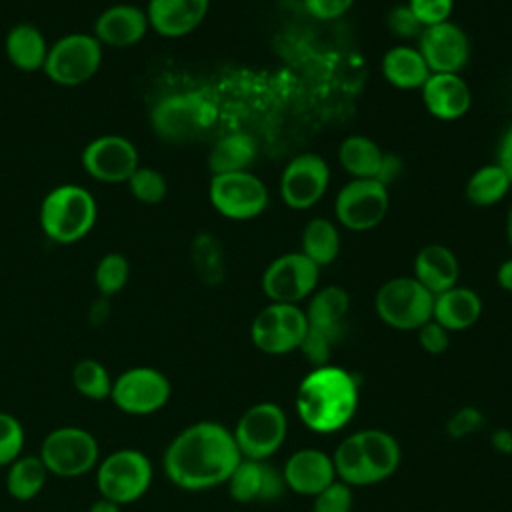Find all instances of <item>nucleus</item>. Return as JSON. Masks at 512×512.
<instances>
[{"mask_svg": "<svg viewBox=\"0 0 512 512\" xmlns=\"http://www.w3.org/2000/svg\"><path fill=\"white\" fill-rule=\"evenodd\" d=\"M240 460L232 430L220 422L200 420L168 442L162 468L174 486L196 492L226 484Z\"/></svg>", "mask_w": 512, "mask_h": 512, "instance_id": "obj_1", "label": "nucleus"}, {"mask_svg": "<svg viewBox=\"0 0 512 512\" xmlns=\"http://www.w3.org/2000/svg\"><path fill=\"white\" fill-rule=\"evenodd\" d=\"M358 408V380L340 366L312 368L296 390V412L314 432L344 428Z\"/></svg>", "mask_w": 512, "mask_h": 512, "instance_id": "obj_2", "label": "nucleus"}, {"mask_svg": "<svg viewBox=\"0 0 512 512\" xmlns=\"http://www.w3.org/2000/svg\"><path fill=\"white\" fill-rule=\"evenodd\" d=\"M336 478L348 486H370L386 480L400 464L396 438L378 428L346 436L332 454Z\"/></svg>", "mask_w": 512, "mask_h": 512, "instance_id": "obj_3", "label": "nucleus"}, {"mask_svg": "<svg viewBox=\"0 0 512 512\" xmlns=\"http://www.w3.org/2000/svg\"><path fill=\"white\" fill-rule=\"evenodd\" d=\"M98 204L90 190L78 184H60L52 188L40 204V228L56 244H74L82 240L96 224Z\"/></svg>", "mask_w": 512, "mask_h": 512, "instance_id": "obj_4", "label": "nucleus"}, {"mask_svg": "<svg viewBox=\"0 0 512 512\" xmlns=\"http://www.w3.org/2000/svg\"><path fill=\"white\" fill-rule=\"evenodd\" d=\"M216 122L214 102L200 92H176L160 98L150 112L154 134L168 144H188Z\"/></svg>", "mask_w": 512, "mask_h": 512, "instance_id": "obj_5", "label": "nucleus"}, {"mask_svg": "<svg viewBox=\"0 0 512 512\" xmlns=\"http://www.w3.org/2000/svg\"><path fill=\"white\" fill-rule=\"evenodd\" d=\"M94 470L98 494L120 506L140 500L154 478L150 458L138 448H118L100 458Z\"/></svg>", "mask_w": 512, "mask_h": 512, "instance_id": "obj_6", "label": "nucleus"}, {"mask_svg": "<svg viewBox=\"0 0 512 512\" xmlns=\"http://www.w3.org/2000/svg\"><path fill=\"white\" fill-rule=\"evenodd\" d=\"M38 456L50 474L78 478L98 466L100 444L82 426H58L44 436Z\"/></svg>", "mask_w": 512, "mask_h": 512, "instance_id": "obj_7", "label": "nucleus"}, {"mask_svg": "<svg viewBox=\"0 0 512 512\" xmlns=\"http://www.w3.org/2000/svg\"><path fill=\"white\" fill-rule=\"evenodd\" d=\"M432 304L434 294H430L414 276L390 278L374 296L378 318L396 330H418L432 320Z\"/></svg>", "mask_w": 512, "mask_h": 512, "instance_id": "obj_8", "label": "nucleus"}, {"mask_svg": "<svg viewBox=\"0 0 512 512\" xmlns=\"http://www.w3.org/2000/svg\"><path fill=\"white\" fill-rule=\"evenodd\" d=\"M102 48L94 34H66L50 44L42 72L60 86H80L100 70Z\"/></svg>", "mask_w": 512, "mask_h": 512, "instance_id": "obj_9", "label": "nucleus"}, {"mask_svg": "<svg viewBox=\"0 0 512 512\" xmlns=\"http://www.w3.org/2000/svg\"><path fill=\"white\" fill-rule=\"evenodd\" d=\"M172 394L168 376L154 366H132L122 370L114 382L110 400L130 416H148L162 410Z\"/></svg>", "mask_w": 512, "mask_h": 512, "instance_id": "obj_10", "label": "nucleus"}, {"mask_svg": "<svg viewBox=\"0 0 512 512\" xmlns=\"http://www.w3.org/2000/svg\"><path fill=\"white\" fill-rule=\"evenodd\" d=\"M286 432L284 410L274 402H258L238 418L232 436L242 458L268 460L284 444Z\"/></svg>", "mask_w": 512, "mask_h": 512, "instance_id": "obj_11", "label": "nucleus"}, {"mask_svg": "<svg viewBox=\"0 0 512 512\" xmlns=\"http://www.w3.org/2000/svg\"><path fill=\"white\" fill-rule=\"evenodd\" d=\"M208 198L220 216L242 222L252 220L266 210L268 188L250 170L216 174L210 178Z\"/></svg>", "mask_w": 512, "mask_h": 512, "instance_id": "obj_12", "label": "nucleus"}, {"mask_svg": "<svg viewBox=\"0 0 512 512\" xmlns=\"http://www.w3.org/2000/svg\"><path fill=\"white\" fill-rule=\"evenodd\" d=\"M388 208V188L374 178H352L338 190L334 200V216L350 232L376 228L386 218Z\"/></svg>", "mask_w": 512, "mask_h": 512, "instance_id": "obj_13", "label": "nucleus"}, {"mask_svg": "<svg viewBox=\"0 0 512 512\" xmlns=\"http://www.w3.org/2000/svg\"><path fill=\"white\" fill-rule=\"evenodd\" d=\"M308 330V320L298 304L270 302L252 320V344L270 356L288 354L300 348Z\"/></svg>", "mask_w": 512, "mask_h": 512, "instance_id": "obj_14", "label": "nucleus"}, {"mask_svg": "<svg viewBox=\"0 0 512 512\" xmlns=\"http://www.w3.org/2000/svg\"><path fill=\"white\" fill-rule=\"evenodd\" d=\"M320 268L302 252H286L274 258L262 274V290L270 302L298 304L318 286Z\"/></svg>", "mask_w": 512, "mask_h": 512, "instance_id": "obj_15", "label": "nucleus"}, {"mask_svg": "<svg viewBox=\"0 0 512 512\" xmlns=\"http://www.w3.org/2000/svg\"><path fill=\"white\" fill-rule=\"evenodd\" d=\"M330 184V168L326 160L314 152L294 156L280 174L282 202L292 210H308L316 206Z\"/></svg>", "mask_w": 512, "mask_h": 512, "instance_id": "obj_16", "label": "nucleus"}, {"mask_svg": "<svg viewBox=\"0 0 512 512\" xmlns=\"http://www.w3.org/2000/svg\"><path fill=\"white\" fill-rule=\"evenodd\" d=\"M80 160L90 178L106 184L128 182L140 166L134 142L120 134H104L90 140L84 146Z\"/></svg>", "mask_w": 512, "mask_h": 512, "instance_id": "obj_17", "label": "nucleus"}, {"mask_svg": "<svg viewBox=\"0 0 512 512\" xmlns=\"http://www.w3.org/2000/svg\"><path fill=\"white\" fill-rule=\"evenodd\" d=\"M416 40V48L432 74H458L470 60L468 34L450 20L426 26Z\"/></svg>", "mask_w": 512, "mask_h": 512, "instance_id": "obj_18", "label": "nucleus"}, {"mask_svg": "<svg viewBox=\"0 0 512 512\" xmlns=\"http://www.w3.org/2000/svg\"><path fill=\"white\" fill-rule=\"evenodd\" d=\"M228 492L232 500L250 504V502H274L284 490L282 472H278L266 460H250L242 458L234 472L228 478Z\"/></svg>", "mask_w": 512, "mask_h": 512, "instance_id": "obj_19", "label": "nucleus"}, {"mask_svg": "<svg viewBox=\"0 0 512 512\" xmlns=\"http://www.w3.org/2000/svg\"><path fill=\"white\" fill-rule=\"evenodd\" d=\"M282 478L288 490L302 496H316L336 480L332 456L318 448H300L286 460Z\"/></svg>", "mask_w": 512, "mask_h": 512, "instance_id": "obj_20", "label": "nucleus"}, {"mask_svg": "<svg viewBox=\"0 0 512 512\" xmlns=\"http://www.w3.org/2000/svg\"><path fill=\"white\" fill-rule=\"evenodd\" d=\"M150 30L146 10L136 4H114L94 20V38L102 46L128 48L138 44Z\"/></svg>", "mask_w": 512, "mask_h": 512, "instance_id": "obj_21", "label": "nucleus"}, {"mask_svg": "<svg viewBox=\"0 0 512 512\" xmlns=\"http://www.w3.org/2000/svg\"><path fill=\"white\" fill-rule=\"evenodd\" d=\"M210 0H148V26L164 38H180L194 32L206 18Z\"/></svg>", "mask_w": 512, "mask_h": 512, "instance_id": "obj_22", "label": "nucleus"}, {"mask_svg": "<svg viewBox=\"0 0 512 512\" xmlns=\"http://www.w3.org/2000/svg\"><path fill=\"white\" fill-rule=\"evenodd\" d=\"M420 90L426 110L438 120H458L472 106L470 86L460 74H430Z\"/></svg>", "mask_w": 512, "mask_h": 512, "instance_id": "obj_23", "label": "nucleus"}, {"mask_svg": "<svg viewBox=\"0 0 512 512\" xmlns=\"http://www.w3.org/2000/svg\"><path fill=\"white\" fill-rule=\"evenodd\" d=\"M414 278L434 296L456 286L460 278L456 254L444 244L422 246L414 258Z\"/></svg>", "mask_w": 512, "mask_h": 512, "instance_id": "obj_24", "label": "nucleus"}, {"mask_svg": "<svg viewBox=\"0 0 512 512\" xmlns=\"http://www.w3.org/2000/svg\"><path fill=\"white\" fill-rule=\"evenodd\" d=\"M482 314L480 296L464 286H452L434 296L432 320L448 332H460L478 322Z\"/></svg>", "mask_w": 512, "mask_h": 512, "instance_id": "obj_25", "label": "nucleus"}, {"mask_svg": "<svg viewBox=\"0 0 512 512\" xmlns=\"http://www.w3.org/2000/svg\"><path fill=\"white\" fill-rule=\"evenodd\" d=\"M350 310V296L342 286H324L310 294L304 310L308 326L340 340L344 332V318Z\"/></svg>", "mask_w": 512, "mask_h": 512, "instance_id": "obj_26", "label": "nucleus"}, {"mask_svg": "<svg viewBox=\"0 0 512 512\" xmlns=\"http://www.w3.org/2000/svg\"><path fill=\"white\" fill-rule=\"evenodd\" d=\"M380 70L386 82L398 90L422 88L428 76L432 74L422 54L418 52V48L408 44H398L388 48L382 56Z\"/></svg>", "mask_w": 512, "mask_h": 512, "instance_id": "obj_27", "label": "nucleus"}, {"mask_svg": "<svg viewBox=\"0 0 512 512\" xmlns=\"http://www.w3.org/2000/svg\"><path fill=\"white\" fill-rule=\"evenodd\" d=\"M48 42L42 30L32 22L14 24L4 40V52L12 66L24 72H36L44 68L48 56Z\"/></svg>", "mask_w": 512, "mask_h": 512, "instance_id": "obj_28", "label": "nucleus"}, {"mask_svg": "<svg viewBox=\"0 0 512 512\" xmlns=\"http://www.w3.org/2000/svg\"><path fill=\"white\" fill-rule=\"evenodd\" d=\"M256 158V142L248 132H232L216 140L208 152V168L212 176L244 172Z\"/></svg>", "mask_w": 512, "mask_h": 512, "instance_id": "obj_29", "label": "nucleus"}, {"mask_svg": "<svg viewBox=\"0 0 512 512\" xmlns=\"http://www.w3.org/2000/svg\"><path fill=\"white\" fill-rule=\"evenodd\" d=\"M50 472L38 454H22L6 466V492L18 502L34 500L46 486Z\"/></svg>", "mask_w": 512, "mask_h": 512, "instance_id": "obj_30", "label": "nucleus"}, {"mask_svg": "<svg viewBox=\"0 0 512 512\" xmlns=\"http://www.w3.org/2000/svg\"><path fill=\"white\" fill-rule=\"evenodd\" d=\"M384 152L368 136L354 134L340 142L338 162L352 178H374L378 176Z\"/></svg>", "mask_w": 512, "mask_h": 512, "instance_id": "obj_31", "label": "nucleus"}, {"mask_svg": "<svg viewBox=\"0 0 512 512\" xmlns=\"http://www.w3.org/2000/svg\"><path fill=\"white\" fill-rule=\"evenodd\" d=\"M302 254L318 268L332 264L340 254V230L328 218H312L302 230Z\"/></svg>", "mask_w": 512, "mask_h": 512, "instance_id": "obj_32", "label": "nucleus"}, {"mask_svg": "<svg viewBox=\"0 0 512 512\" xmlns=\"http://www.w3.org/2000/svg\"><path fill=\"white\" fill-rule=\"evenodd\" d=\"M512 188L510 178L506 172L494 162V164H484L480 166L466 182V200L472 206L488 208L498 204Z\"/></svg>", "mask_w": 512, "mask_h": 512, "instance_id": "obj_33", "label": "nucleus"}, {"mask_svg": "<svg viewBox=\"0 0 512 512\" xmlns=\"http://www.w3.org/2000/svg\"><path fill=\"white\" fill-rule=\"evenodd\" d=\"M112 382L114 378L100 360L82 358L72 368V386L88 400H108L112 392Z\"/></svg>", "mask_w": 512, "mask_h": 512, "instance_id": "obj_34", "label": "nucleus"}, {"mask_svg": "<svg viewBox=\"0 0 512 512\" xmlns=\"http://www.w3.org/2000/svg\"><path fill=\"white\" fill-rule=\"evenodd\" d=\"M192 262L206 284H218L224 278V250L216 236L200 232L192 242Z\"/></svg>", "mask_w": 512, "mask_h": 512, "instance_id": "obj_35", "label": "nucleus"}, {"mask_svg": "<svg viewBox=\"0 0 512 512\" xmlns=\"http://www.w3.org/2000/svg\"><path fill=\"white\" fill-rule=\"evenodd\" d=\"M130 278V262L120 252L104 254L94 270V284L102 296L118 294Z\"/></svg>", "mask_w": 512, "mask_h": 512, "instance_id": "obj_36", "label": "nucleus"}, {"mask_svg": "<svg viewBox=\"0 0 512 512\" xmlns=\"http://www.w3.org/2000/svg\"><path fill=\"white\" fill-rule=\"evenodd\" d=\"M128 188L132 196L146 206L160 204L166 198L168 184L162 172L152 166H138L134 174L128 178Z\"/></svg>", "mask_w": 512, "mask_h": 512, "instance_id": "obj_37", "label": "nucleus"}, {"mask_svg": "<svg viewBox=\"0 0 512 512\" xmlns=\"http://www.w3.org/2000/svg\"><path fill=\"white\" fill-rule=\"evenodd\" d=\"M24 442L26 432L22 422L14 414L0 410V468H6L22 456Z\"/></svg>", "mask_w": 512, "mask_h": 512, "instance_id": "obj_38", "label": "nucleus"}, {"mask_svg": "<svg viewBox=\"0 0 512 512\" xmlns=\"http://www.w3.org/2000/svg\"><path fill=\"white\" fill-rule=\"evenodd\" d=\"M352 510V490L346 482L334 480L324 490L314 496L312 512H350Z\"/></svg>", "mask_w": 512, "mask_h": 512, "instance_id": "obj_39", "label": "nucleus"}, {"mask_svg": "<svg viewBox=\"0 0 512 512\" xmlns=\"http://www.w3.org/2000/svg\"><path fill=\"white\" fill-rule=\"evenodd\" d=\"M338 342L336 336L332 334H326V332H320V330H314L308 326L302 342H300V352L302 356L316 368V366H322V364H328V358H330V352L334 348V344Z\"/></svg>", "mask_w": 512, "mask_h": 512, "instance_id": "obj_40", "label": "nucleus"}, {"mask_svg": "<svg viewBox=\"0 0 512 512\" xmlns=\"http://www.w3.org/2000/svg\"><path fill=\"white\" fill-rule=\"evenodd\" d=\"M386 26H388L390 34H394L396 38H402V40L418 38L420 32L424 30V26L418 22V18L414 16V12L410 10L408 4H396L386 16Z\"/></svg>", "mask_w": 512, "mask_h": 512, "instance_id": "obj_41", "label": "nucleus"}, {"mask_svg": "<svg viewBox=\"0 0 512 512\" xmlns=\"http://www.w3.org/2000/svg\"><path fill=\"white\" fill-rule=\"evenodd\" d=\"M406 4L424 28L446 22L454 8V0H408Z\"/></svg>", "mask_w": 512, "mask_h": 512, "instance_id": "obj_42", "label": "nucleus"}, {"mask_svg": "<svg viewBox=\"0 0 512 512\" xmlns=\"http://www.w3.org/2000/svg\"><path fill=\"white\" fill-rule=\"evenodd\" d=\"M418 344L428 352V354H442L448 350L450 344V332L442 328L438 322L428 320L422 324L418 330Z\"/></svg>", "mask_w": 512, "mask_h": 512, "instance_id": "obj_43", "label": "nucleus"}, {"mask_svg": "<svg viewBox=\"0 0 512 512\" xmlns=\"http://www.w3.org/2000/svg\"><path fill=\"white\" fill-rule=\"evenodd\" d=\"M354 0H304L306 12L316 20H336L352 8Z\"/></svg>", "mask_w": 512, "mask_h": 512, "instance_id": "obj_44", "label": "nucleus"}, {"mask_svg": "<svg viewBox=\"0 0 512 512\" xmlns=\"http://www.w3.org/2000/svg\"><path fill=\"white\" fill-rule=\"evenodd\" d=\"M482 424V414L476 408H462L458 410L450 422H448V432L452 436H466L470 432H476Z\"/></svg>", "mask_w": 512, "mask_h": 512, "instance_id": "obj_45", "label": "nucleus"}, {"mask_svg": "<svg viewBox=\"0 0 512 512\" xmlns=\"http://www.w3.org/2000/svg\"><path fill=\"white\" fill-rule=\"evenodd\" d=\"M400 170H402V162H400V158H398L396 154H384L376 180L388 188V186L398 178Z\"/></svg>", "mask_w": 512, "mask_h": 512, "instance_id": "obj_46", "label": "nucleus"}, {"mask_svg": "<svg viewBox=\"0 0 512 512\" xmlns=\"http://www.w3.org/2000/svg\"><path fill=\"white\" fill-rule=\"evenodd\" d=\"M496 164L506 172V176L512 182V126L502 134L500 146H498V160Z\"/></svg>", "mask_w": 512, "mask_h": 512, "instance_id": "obj_47", "label": "nucleus"}, {"mask_svg": "<svg viewBox=\"0 0 512 512\" xmlns=\"http://www.w3.org/2000/svg\"><path fill=\"white\" fill-rule=\"evenodd\" d=\"M496 282L502 290L512 292V258L504 260L496 270Z\"/></svg>", "mask_w": 512, "mask_h": 512, "instance_id": "obj_48", "label": "nucleus"}, {"mask_svg": "<svg viewBox=\"0 0 512 512\" xmlns=\"http://www.w3.org/2000/svg\"><path fill=\"white\" fill-rule=\"evenodd\" d=\"M492 444L498 452H512V432L510 430H496L492 436Z\"/></svg>", "mask_w": 512, "mask_h": 512, "instance_id": "obj_49", "label": "nucleus"}, {"mask_svg": "<svg viewBox=\"0 0 512 512\" xmlns=\"http://www.w3.org/2000/svg\"><path fill=\"white\" fill-rule=\"evenodd\" d=\"M88 512H122V506L116 504V502H112V500H108V498H102V496H100L98 500H94V502L90 504Z\"/></svg>", "mask_w": 512, "mask_h": 512, "instance_id": "obj_50", "label": "nucleus"}, {"mask_svg": "<svg viewBox=\"0 0 512 512\" xmlns=\"http://www.w3.org/2000/svg\"><path fill=\"white\" fill-rule=\"evenodd\" d=\"M506 238H508V244L512 248V204H510L508 216H506Z\"/></svg>", "mask_w": 512, "mask_h": 512, "instance_id": "obj_51", "label": "nucleus"}]
</instances>
